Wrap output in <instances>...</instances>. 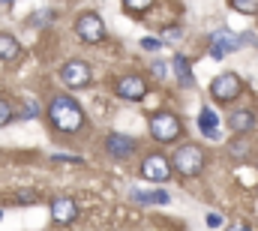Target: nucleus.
Returning a JSON list of instances; mask_svg holds the SVG:
<instances>
[{
	"instance_id": "f257e3e1",
	"label": "nucleus",
	"mask_w": 258,
	"mask_h": 231,
	"mask_svg": "<svg viewBox=\"0 0 258 231\" xmlns=\"http://www.w3.org/2000/svg\"><path fill=\"white\" fill-rule=\"evenodd\" d=\"M48 120L57 132H78L84 126V111L72 96H54L48 105Z\"/></svg>"
},
{
	"instance_id": "f03ea898",
	"label": "nucleus",
	"mask_w": 258,
	"mask_h": 231,
	"mask_svg": "<svg viewBox=\"0 0 258 231\" xmlns=\"http://www.w3.org/2000/svg\"><path fill=\"white\" fill-rule=\"evenodd\" d=\"M171 165L177 168V174L195 177V174H201V168H204V150L198 144H183V147L174 150V162Z\"/></svg>"
},
{
	"instance_id": "7ed1b4c3",
	"label": "nucleus",
	"mask_w": 258,
	"mask_h": 231,
	"mask_svg": "<svg viewBox=\"0 0 258 231\" xmlns=\"http://www.w3.org/2000/svg\"><path fill=\"white\" fill-rule=\"evenodd\" d=\"M180 132H183V126H180V120H177L174 114H168V111H159V114L150 117V135H153L159 144H168V141H174Z\"/></svg>"
},
{
	"instance_id": "20e7f679",
	"label": "nucleus",
	"mask_w": 258,
	"mask_h": 231,
	"mask_svg": "<svg viewBox=\"0 0 258 231\" xmlns=\"http://www.w3.org/2000/svg\"><path fill=\"white\" fill-rule=\"evenodd\" d=\"M75 33H78V39L81 42H102L105 39V24H102V18L96 15V12H84L78 21H75Z\"/></svg>"
},
{
	"instance_id": "39448f33",
	"label": "nucleus",
	"mask_w": 258,
	"mask_h": 231,
	"mask_svg": "<svg viewBox=\"0 0 258 231\" xmlns=\"http://www.w3.org/2000/svg\"><path fill=\"white\" fill-rule=\"evenodd\" d=\"M210 93H213L216 102H231V99H237V93H240V78H237L234 72H222V75L213 78Z\"/></svg>"
},
{
	"instance_id": "423d86ee",
	"label": "nucleus",
	"mask_w": 258,
	"mask_h": 231,
	"mask_svg": "<svg viewBox=\"0 0 258 231\" xmlns=\"http://www.w3.org/2000/svg\"><path fill=\"white\" fill-rule=\"evenodd\" d=\"M60 81H63L66 87H72V90L87 87L90 84V66L84 60H69V63H63V69H60Z\"/></svg>"
},
{
	"instance_id": "0eeeda50",
	"label": "nucleus",
	"mask_w": 258,
	"mask_h": 231,
	"mask_svg": "<svg viewBox=\"0 0 258 231\" xmlns=\"http://www.w3.org/2000/svg\"><path fill=\"white\" fill-rule=\"evenodd\" d=\"M141 177L150 180V183H165L171 177V162L162 156V153H150L144 162H141Z\"/></svg>"
},
{
	"instance_id": "6e6552de",
	"label": "nucleus",
	"mask_w": 258,
	"mask_h": 231,
	"mask_svg": "<svg viewBox=\"0 0 258 231\" xmlns=\"http://www.w3.org/2000/svg\"><path fill=\"white\" fill-rule=\"evenodd\" d=\"M240 45V39L237 36H231L228 33V27H219V30H213V42H210V57L213 60H222L231 48H237Z\"/></svg>"
},
{
	"instance_id": "1a4fd4ad",
	"label": "nucleus",
	"mask_w": 258,
	"mask_h": 231,
	"mask_svg": "<svg viewBox=\"0 0 258 231\" xmlns=\"http://www.w3.org/2000/svg\"><path fill=\"white\" fill-rule=\"evenodd\" d=\"M75 216H78V207H75V201L72 198H54L51 201V219L57 222V225H69V222H75Z\"/></svg>"
},
{
	"instance_id": "9d476101",
	"label": "nucleus",
	"mask_w": 258,
	"mask_h": 231,
	"mask_svg": "<svg viewBox=\"0 0 258 231\" xmlns=\"http://www.w3.org/2000/svg\"><path fill=\"white\" fill-rule=\"evenodd\" d=\"M105 150H108L114 159H126V156H132V150H135V141H132V138H126V135L111 132V135L105 138Z\"/></svg>"
},
{
	"instance_id": "9b49d317",
	"label": "nucleus",
	"mask_w": 258,
	"mask_h": 231,
	"mask_svg": "<svg viewBox=\"0 0 258 231\" xmlns=\"http://www.w3.org/2000/svg\"><path fill=\"white\" fill-rule=\"evenodd\" d=\"M144 93H147V84L138 75H126L117 81V96H123V99H141Z\"/></svg>"
},
{
	"instance_id": "f8f14e48",
	"label": "nucleus",
	"mask_w": 258,
	"mask_h": 231,
	"mask_svg": "<svg viewBox=\"0 0 258 231\" xmlns=\"http://www.w3.org/2000/svg\"><path fill=\"white\" fill-rule=\"evenodd\" d=\"M198 129H201V135L210 138V141L219 138V117H216L213 108H201V114H198Z\"/></svg>"
},
{
	"instance_id": "ddd939ff",
	"label": "nucleus",
	"mask_w": 258,
	"mask_h": 231,
	"mask_svg": "<svg viewBox=\"0 0 258 231\" xmlns=\"http://www.w3.org/2000/svg\"><path fill=\"white\" fill-rule=\"evenodd\" d=\"M132 201H138V204H168L171 195L165 189H132Z\"/></svg>"
},
{
	"instance_id": "4468645a",
	"label": "nucleus",
	"mask_w": 258,
	"mask_h": 231,
	"mask_svg": "<svg viewBox=\"0 0 258 231\" xmlns=\"http://www.w3.org/2000/svg\"><path fill=\"white\" fill-rule=\"evenodd\" d=\"M228 126H231L234 132H249V129L255 126V114L246 111V108H237V111L228 114Z\"/></svg>"
},
{
	"instance_id": "2eb2a0df",
	"label": "nucleus",
	"mask_w": 258,
	"mask_h": 231,
	"mask_svg": "<svg viewBox=\"0 0 258 231\" xmlns=\"http://www.w3.org/2000/svg\"><path fill=\"white\" fill-rule=\"evenodd\" d=\"M18 54H21L18 39L9 36V33H0V60H15Z\"/></svg>"
},
{
	"instance_id": "dca6fc26",
	"label": "nucleus",
	"mask_w": 258,
	"mask_h": 231,
	"mask_svg": "<svg viewBox=\"0 0 258 231\" xmlns=\"http://www.w3.org/2000/svg\"><path fill=\"white\" fill-rule=\"evenodd\" d=\"M174 72H177V78H180V84H192V66H189V60L186 57H174Z\"/></svg>"
},
{
	"instance_id": "f3484780",
	"label": "nucleus",
	"mask_w": 258,
	"mask_h": 231,
	"mask_svg": "<svg viewBox=\"0 0 258 231\" xmlns=\"http://www.w3.org/2000/svg\"><path fill=\"white\" fill-rule=\"evenodd\" d=\"M231 6H234L237 12H243V15H252V12H258V0H231Z\"/></svg>"
},
{
	"instance_id": "a211bd4d",
	"label": "nucleus",
	"mask_w": 258,
	"mask_h": 231,
	"mask_svg": "<svg viewBox=\"0 0 258 231\" xmlns=\"http://www.w3.org/2000/svg\"><path fill=\"white\" fill-rule=\"evenodd\" d=\"M204 222H207V228H222V225H225L222 213H213V210H210V213L204 216Z\"/></svg>"
},
{
	"instance_id": "6ab92c4d",
	"label": "nucleus",
	"mask_w": 258,
	"mask_h": 231,
	"mask_svg": "<svg viewBox=\"0 0 258 231\" xmlns=\"http://www.w3.org/2000/svg\"><path fill=\"white\" fill-rule=\"evenodd\" d=\"M150 3H153V0H123V6H126V9H132V12H144Z\"/></svg>"
},
{
	"instance_id": "aec40b11",
	"label": "nucleus",
	"mask_w": 258,
	"mask_h": 231,
	"mask_svg": "<svg viewBox=\"0 0 258 231\" xmlns=\"http://www.w3.org/2000/svg\"><path fill=\"white\" fill-rule=\"evenodd\" d=\"M9 120H12V108H9L6 99H0V126H6Z\"/></svg>"
},
{
	"instance_id": "412c9836",
	"label": "nucleus",
	"mask_w": 258,
	"mask_h": 231,
	"mask_svg": "<svg viewBox=\"0 0 258 231\" xmlns=\"http://www.w3.org/2000/svg\"><path fill=\"white\" fill-rule=\"evenodd\" d=\"M231 153L243 159V156H246V144H243V141H234V144H231Z\"/></svg>"
},
{
	"instance_id": "4be33fe9",
	"label": "nucleus",
	"mask_w": 258,
	"mask_h": 231,
	"mask_svg": "<svg viewBox=\"0 0 258 231\" xmlns=\"http://www.w3.org/2000/svg\"><path fill=\"white\" fill-rule=\"evenodd\" d=\"M141 48L144 51H156L159 48V39H141Z\"/></svg>"
},
{
	"instance_id": "5701e85b",
	"label": "nucleus",
	"mask_w": 258,
	"mask_h": 231,
	"mask_svg": "<svg viewBox=\"0 0 258 231\" xmlns=\"http://www.w3.org/2000/svg\"><path fill=\"white\" fill-rule=\"evenodd\" d=\"M36 114H39V105H36V102H27V108H24L21 117H36Z\"/></svg>"
},
{
	"instance_id": "b1692460",
	"label": "nucleus",
	"mask_w": 258,
	"mask_h": 231,
	"mask_svg": "<svg viewBox=\"0 0 258 231\" xmlns=\"http://www.w3.org/2000/svg\"><path fill=\"white\" fill-rule=\"evenodd\" d=\"M18 201H21V204H30V201H36V198H33L30 192H21V195H18Z\"/></svg>"
},
{
	"instance_id": "393cba45",
	"label": "nucleus",
	"mask_w": 258,
	"mask_h": 231,
	"mask_svg": "<svg viewBox=\"0 0 258 231\" xmlns=\"http://www.w3.org/2000/svg\"><path fill=\"white\" fill-rule=\"evenodd\" d=\"M153 72H156V75H165L168 69H165V63H153Z\"/></svg>"
},
{
	"instance_id": "a878e982",
	"label": "nucleus",
	"mask_w": 258,
	"mask_h": 231,
	"mask_svg": "<svg viewBox=\"0 0 258 231\" xmlns=\"http://www.w3.org/2000/svg\"><path fill=\"white\" fill-rule=\"evenodd\" d=\"M54 162H78V156H54Z\"/></svg>"
},
{
	"instance_id": "bb28decb",
	"label": "nucleus",
	"mask_w": 258,
	"mask_h": 231,
	"mask_svg": "<svg viewBox=\"0 0 258 231\" xmlns=\"http://www.w3.org/2000/svg\"><path fill=\"white\" fill-rule=\"evenodd\" d=\"M228 231H249V228H246L243 222H234V225H231V228H228Z\"/></svg>"
},
{
	"instance_id": "cd10ccee",
	"label": "nucleus",
	"mask_w": 258,
	"mask_h": 231,
	"mask_svg": "<svg viewBox=\"0 0 258 231\" xmlns=\"http://www.w3.org/2000/svg\"><path fill=\"white\" fill-rule=\"evenodd\" d=\"M3 3H12V0H3Z\"/></svg>"
}]
</instances>
